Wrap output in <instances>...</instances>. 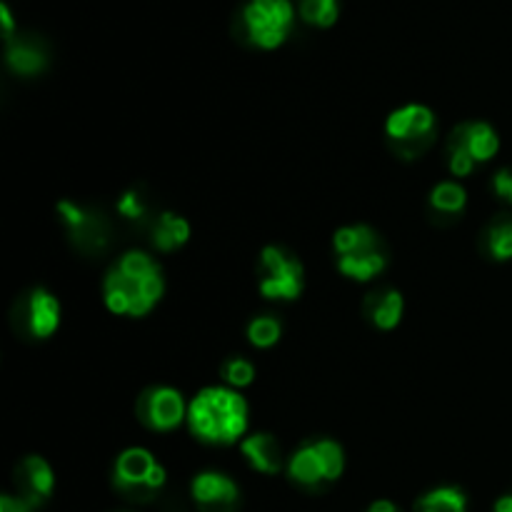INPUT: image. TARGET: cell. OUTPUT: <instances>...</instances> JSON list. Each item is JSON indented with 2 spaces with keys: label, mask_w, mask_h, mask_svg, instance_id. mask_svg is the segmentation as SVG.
I'll return each mask as SVG.
<instances>
[{
  "label": "cell",
  "mask_w": 512,
  "mask_h": 512,
  "mask_svg": "<svg viewBox=\"0 0 512 512\" xmlns=\"http://www.w3.org/2000/svg\"><path fill=\"white\" fill-rule=\"evenodd\" d=\"M103 293L115 315L143 318L163 295V273L150 255L128 253L108 270Z\"/></svg>",
  "instance_id": "1"
},
{
  "label": "cell",
  "mask_w": 512,
  "mask_h": 512,
  "mask_svg": "<svg viewBox=\"0 0 512 512\" xmlns=\"http://www.w3.org/2000/svg\"><path fill=\"white\" fill-rule=\"evenodd\" d=\"M188 423L203 443L230 445L245 433L248 405L233 390L208 388L190 403Z\"/></svg>",
  "instance_id": "2"
},
{
  "label": "cell",
  "mask_w": 512,
  "mask_h": 512,
  "mask_svg": "<svg viewBox=\"0 0 512 512\" xmlns=\"http://www.w3.org/2000/svg\"><path fill=\"white\" fill-rule=\"evenodd\" d=\"M293 5L288 0H248L235 15V38L250 48L273 50L293 28Z\"/></svg>",
  "instance_id": "3"
},
{
  "label": "cell",
  "mask_w": 512,
  "mask_h": 512,
  "mask_svg": "<svg viewBox=\"0 0 512 512\" xmlns=\"http://www.w3.org/2000/svg\"><path fill=\"white\" fill-rule=\"evenodd\" d=\"M340 273L353 280H373L388 265V248L383 238L368 225H348L333 238Z\"/></svg>",
  "instance_id": "4"
},
{
  "label": "cell",
  "mask_w": 512,
  "mask_h": 512,
  "mask_svg": "<svg viewBox=\"0 0 512 512\" xmlns=\"http://www.w3.org/2000/svg\"><path fill=\"white\" fill-rule=\"evenodd\" d=\"M58 215L70 245L80 255H85V258H100V255H105L113 248L115 225L100 208L63 200V203H58Z\"/></svg>",
  "instance_id": "5"
},
{
  "label": "cell",
  "mask_w": 512,
  "mask_h": 512,
  "mask_svg": "<svg viewBox=\"0 0 512 512\" xmlns=\"http://www.w3.org/2000/svg\"><path fill=\"white\" fill-rule=\"evenodd\" d=\"M343 448L333 440H310L288 465V475L295 485L308 493H323L343 473Z\"/></svg>",
  "instance_id": "6"
},
{
  "label": "cell",
  "mask_w": 512,
  "mask_h": 512,
  "mask_svg": "<svg viewBox=\"0 0 512 512\" xmlns=\"http://www.w3.org/2000/svg\"><path fill=\"white\" fill-rule=\"evenodd\" d=\"M388 145L400 160H418L430 150L438 135L433 110L425 105H405L395 110L385 123Z\"/></svg>",
  "instance_id": "7"
},
{
  "label": "cell",
  "mask_w": 512,
  "mask_h": 512,
  "mask_svg": "<svg viewBox=\"0 0 512 512\" xmlns=\"http://www.w3.org/2000/svg\"><path fill=\"white\" fill-rule=\"evenodd\" d=\"M113 485L128 503H153L165 485V470L148 450L130 448L115 463Z\"/></svg>",
  "instance_id": "8"
},
{
  "label": "cell",
  "mask_w": 512,
  "mask_h": 512,
  "mask_svg": "<svg viewBox=\"0 0 512 512\" xmlns=\"http://www.w3.org/2000/svg\"><path fill=\"white\" fill-rule=\"evenodd\" d=\"M60 305L55 295L43 288H30L20 293L10 305V328L18 338L35 343L45 340L58 330Z\"/></svg>",
  "instance_id": "9"
},
{
  "label": "cell",
  "mask_w": 512,
  "mask_h": 512,
  "mask_svg": "<svg viewBox=\"0 0 512 512\" xmlns=\"http://www.w3.org/2000/svg\"><path fill=\"white\" fill-rule=\"evenodd\" d=\"M500 148L498 133L488 123H463L450 133L445 143L450 173L465 178L475 170V165L493 158Z\"/></svg>",
  "instance_id": "10"
},
{
  "label": "cell",
  "mask_w": 512,
  "mask_h": 512,
  "mask_svg": "<svg viewBox=\"0 0 512 512\" xmlns=\"http://www.w3.org/2000/svg\"><path fill=\"white\" fill-rule=\"evenodd\" d=\"M260 293L270 300H295L303 293V263L278 245H268L260 255Z\"/></svg>",
  "instance_id": "11"
},
{
  "label": "cell",
  "mask_w": 512,
  "mask_h": 512,
  "mask_svg": "<svg viewBox=\"0 0 512 512\" xmlns=\"http://www.w3.org/2000/svg\"><path fill=\"white\" fill-rule=\"evenodd\" d=\"M135 415L150 430H173L185 418V403L173 388H148L140 393Z\"/></svg>",
  "instance_id": "12"
},
{
  "label": "cell",
  "mask_w": 512,
  "mask_h": 512,
  "mask_svg": "<svg viewBox=\"0 0 512 512\" xmlns=\"http://www.w3.org/2000/svg\"><path fill=\"white\" fill-rule=\"evenodd\" d=\"M13 488L15 498L28 503L30 508L38 510L53 493V470L38 455H28L20 460L13 470Z\"/></svg>",
  "instance_id": "13"
},
{
  "label": "cell",
  "mask_w": 512,
  "mask_h": 512,
  "mask_svg": "<svg viewBox=\"0 0 512 512\" xmlns=\"http://www.w3.org/2000/svg\"><path fill=\"white\" fill-rule=\"evenodd\" d=\"M193 500L200 512H238L240 490L228 475L200 473L193 480Z\"/></svg>",
  "instance_id": "14"
},
{
  "label": "cell",
  "mask_w": 512,
  "mask_h": 512,
  "mask_svg": "<svg viewBox=\"0 0 512 512\" xmlns=\"http://www.w3.org/2000/svg\"><path fill=\"white\" fill-rule=\"evenodd\" d=\"M465 203H468V195H465L463 185L450 183V180L435 185L428 200L430 223L438 225V228H450V225H455L463 218Z\"/></svg>",
  "instance_id": "15"
},
{
  "label": "cell",
  "mask_w": 512,
  "mask_h": 512,
  "mask_svg": "<svg viewBox=\"0 0 512 512\" xmlns=\"http://www.w3.org/2000/svg\"><path fill=\"white\" fill-rule=\"evenodd\" d=\"M363 315L380 330H393L403 318V295L395 288H375L365 295Z\"/></svg>",
  "instance_id": "16"
},
{
  "label": "cell",
  "mask_w": 512,
  "mask_h": 512,
  "mask_svg": "<svg viewBox=\"0 0 512 512\" xmlns=\"http://www.w3.org/2000/svg\"><path fill=\"white\" fill-rule=\"evenodd\" d=\"M8 48H5V60H8L10 70L18 75H38L43 73L45 65H48V53H45L43 43L28 35H20V38L5 40Z\"/></svg>",
  "instance_id": "17"
},
{
  "label": "cell",
  "mask_w": 512,
  "mask_h": 512,
  "mask_svg": "<svg viewBox=\"0 0 512 512\" xmlns=\"http://www.w3.org/2000/svg\"><path fill=\"white\" fill-rule=\"evenodd\" d=\"M118 213L125 223L133 230H140V233H148L150 225L155 223L163 210L155 208L153 198L148 195V190L143 185H135V188L125 190L118 200Z\"/></svg>",
  "instance_id": "18"
},
{
  "label": "cell",
  "mask_w": 512,
  "mask_h": 512,
  "mask_svg": "<svg viewBox=\"0 0 512 512\" xmlns=\"http://www.w3.org/2000/svg\"><path fill=\"white\" fill-rule=\"evenodd\" d=\"M240 450H243V455L248 458V463L253 465L255 470H260V473L275 475L283 468V448H280V443L273 435H250L248 440H243Z\"/></svg>",
  "instance_id": "19"
},
{
  "label": "cell",
  "mask_w": 512,
  "mask_h": 512,
  "mask_svg": "<svg viewBox=\"0 0 512 512\" xmlns=\"http://www.w3.org/2000/svg\"><path fill=\"white\" fill-rule=\"evenodd\" d=\"M145 235L150 238L153 248L163 250V253H173V250L183 248V245L188 243L190 225L188 220L180 218V215L163 210Z\"/></svg>",
  "instance_id": "20"
},
{
  "label": "cell",
  "mask_w": 512,
  "mask_h": 512,
  "mask_svg": "<svg viewBox=\"0 0 512 512\" xmlns=\"http://www.w3.org/2000/svg\"><path fill=\"white\" fill-rule=\"evenodd\" d=\"M480 250L493 260L512 258V213L495 215L480 235Z\"/></svg>",
  "instance_id": "21"
},
{
  "label": "cell",
  "mask_w": 512,
  "mask_h": 512,
  "mask_svg": "<svg viewBox=\"0 0 512 512\" xmlns=\"http://www.w3.org/2000/svg\"><path fill=\"white\" fill-rule=\"evenodd\" d=\"M415 512H465V495L458 488H438L418 500Z\"/></svg>",
  "instance_id": "22"
},
{
  "label": "cell",
  "mask_w": 512,
  "mask_h": 512,
  "mask_svg": "<svg viewBox=\"0 0 512 512\" xmlns=\"http://www.w3.org/2000/svg\"><path fill=\"white\" fill-rule=\"evenodd\" d=\"M338 0H300V18L315 28H330L338 20Z\"/></svg>",
  "instance_id": "23"
},
{
  "label": "cell",
  "mask_w": 512,
  "mask_h": 512,
  "mask_svg": "<svg viewBox=\"0 0 512 512\" xmlns=\"http://www.w3.org/2000/svg\"><path fill=\"white\" fill-rule=\"evenodd\" d=\"M280 338V323L273 315H260L248 325V340L255 348H270L278 343Z\"/></svg>",
  "instance_id": "24"
},
{
  "label": "cell",
  "mask_w": 512,
  "mask_h": 512,
  "mask_svg": "<svg viewBox=\"0 0 512 512\" xmlns=\"http://www.w3.org/2000/svg\"><path fill=\"white\" fill-rule=\"evenodd\" d=\"M220 375H223L225 383L233 385V388H245V385L253 383L255 370L245 358H228L220 365Z\"/></svg>",
  "instance_id": "25"
},
{
  "label": "cell",
  "mask_w": 512,
  "mask_h": 512,
  "mask_svg": "<svg viewBox=\"0 0 512 512\" xmlns=\"http://www.w3.org/2000/svg\"><path fill=\"white\" fill-rule=\"evenodd\" d=\"M493 193L512 205V168H503L493 178Z\"/></svg>",
  "instance_id": "26"
},
{
  "label": "cell",
  "mask_w": 512,
  "mask_h": 512,
  "mask_svg": "<svg viewBox=\"0 0 512 512\" xmlns=\"http://www.w3.org/2000/svg\"><path fill=\"white\" fill-rule=\"evenodd\" d=\"M0 512H33V508L20 498H15V495H3L0 498Z\"/></svg>",
  "instance_id": "27"
},
{
  "label": "cell",
  "mask_w": 512,
  "mask_h": 512,
  "mask_svg": "<svg viewBox=\"0 0 512 512\" xmlns=\"http://www.w3.org/2000/svg\"><path fill=\"white\" fill-rule=\"evenodd\" d=\"M0 20H3V38L10 40L13 38L15 25H13V15H10L8 5H0Z\"/></svg>",
  "instance_id": "28"
},
{
  "label": "cell",
  "mask_w": 512,
  "mask_h": 512,
  "mask_svg": "<svg viewBox=\"0 0 512 512\" xmlns=\"http://www.w3.org/2000/svg\"><path fill=\"white\" fill-rule=\"evenodd\" d=\"M368 512H400V510H398V505L390 503V500H378V503L370 505Z\"/></svg>",
  "instance_id": "29"
},
{
  "label": "cell",
  "mask_w": 512,
  "mask_h": 512,
  "mask_svg": "<svg viewBox=\"0 0 512 512\" xmlns=\"http://www.w3.org/2000/svg\"><path fill=\"white\" fill-rule=\"evenodd\" d=\"M495 512H512V495L508 498L498 500V505H495Z\"/></svg>",
  "instance_id": "30"
}]
</instances>
